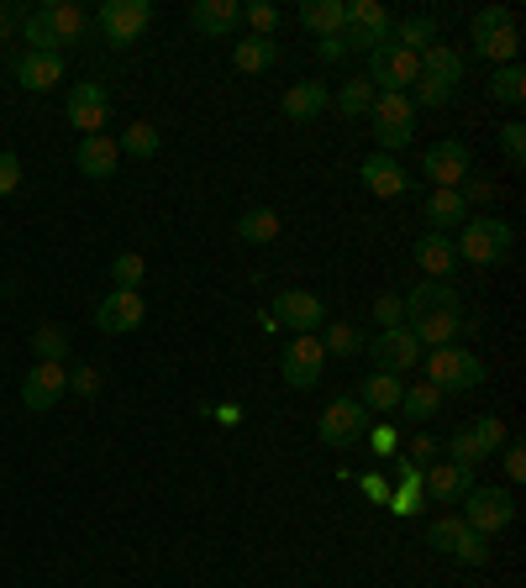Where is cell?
Listing matches in <instances>:
<instances>
[{
	"label": "cell",
	"mask_w": 526,
	"mask_h": 588,
	"mask_svg": "<svg viewBox=\"0 0 526 588\" xmlns=\"http://www.w3.org/2000/svg\"><path fill=\"white\" fill-rule=\"evenodd\" d=\"M511 221L505 215H469L463 226H458V263H474V268H495V263L511 258Z\"/></svg>",
	"instance_id": "1"
},
{
	"label": "cell",
	"mask_w": 526,
	"mask_h": 588,
	"mask_svg": "<svg viewBox=\"0 0 526 588\" xmlns=\"http://www.w3.org/2000/svg\"><path fill=\"white\" fill-rule=\"evenodd\" d=\"M427 546H431V552H442V557H453V563H469V567L490 563V536H479L463 515L427 520Z\"/></svg>",
	"instance_id": "2"
},
{
	"label": "cell",
	"mask_w": 526,
	"mask_h": 588,
	"mask_svg": "<svg viewBox=\"0 0 526 588\" xmlns=\"http://www.w3.org/2000/svg\"><path fill=\"white\" fill-rule=\"evenodd\" d=\"M484 378H490V368L474 353H463V347H437L427 357V384L437 395H474Z\"/></svg>",
	"instance_id": "3"
},
{
	"label": "cell",
	"mask_w": 526,
	"mask_h": 588,
	"mask_svg": "<svg viewBox=\"0 0 526 588\" xmlns=\"http://www.w3.org/2000/svg\"><path fill=\"white\" fill-rule=\"evenodd\" d=\"M369 126H374V137H380V153L406 147L410 132H416V106H410V95L380 90L374 95V106H369Z\"/></svg>",
	"instance_id": "4"
},
{
	"label": "cell",
	"mask_w": 526,
	"mask_h": 588,
	"mask_svg": "<svg viewBox=\"0 0 526 588\" xmlns=\"http://www.w3.org/2000/svg\"><path fill=\"white\" fill-rule=\"evenodd\" d=\"M369 410H363L353 395H337V400H327V410L316 415V436L327 442V447H353V442H363L369 436Z\"/></svg>",
	"instance_id": "5"
},
{
	"label": "cell",
	"mask_w": 526,
	"mask_h": 588,
	"mask_svg": "<svg viewBox=\"0 0 526 588\" xmlns=\"http://www.w3.org/2000/svg\"><path fill=\"white\" fill-rule=\"evenodd\" d=\"M458 504H463V520L479 536H495V531H505L516 520V495L511 489H469Z\"/></svg>",
	"instance_id": "6"
},
{
	"label": "cell",
	"mask_w": 526,
	"mask_h": 588,
	"mask_svg": "<svg viewBox=\"0 0 526 588\" xmlns=\"http://www.w3.org/2000/svg\"><path fill=\"white\" fill-rule=\"evenodd\" d=\"M96 22L117 47H132L153 26V0H106Z\"/></svg>",
	"instance_id": "7"
},
{
	"label": "cell",
	"mask_w": 526,
	"mask_h": 588,
	"mask_svg": "<svg viewBox=\"0 0 526 588\" xmlns=\"http://www.w3.org/2000/svg\"><path fill=\"white\" fill-rule=\"evenodd\" d=\"M416 79H421V58L416 53H406V47H395V43H380L369 53V85L406 95V85H416Z\"/></svg>",
	"instance_id": "8"
},
{
	"label": "cell",
	"mask_w": 526,
	"mask_h": 588,
	"mask_svg": "<svg viewBox=\"0 0 526 588\" xmlns=\"http://www.w3.org/2000/svg\"><path fill=\"white\" fill-rule=\"evenodd\" d=\"M363 347H369L380 374H395V378L410 374V368L421 363V342L410 336V326H390V331H380V336H369Z\"/></svg>",
	"instance_id": "9"
},
{
	"label": "cell",
	"mask_w": 526,
	"mask_h": 588,
	"mask_svg": "<svg viewBox=\"0 0 526 588\" xmlns=\"http://www.w3.org/2000/svg\"><path fill=\"white\" fill-rule=\"evenodd\" d=\"M421 174L431 179V189H458L474 174V168H469V142H458V137L431 142L427 153H421Z\"/></svg>",
	"instance_id": "10"
},
{
	"label": "cell",
	"mask_w": 526,
	"mask_h": 588,
	"mask_svg": "<svg viewBox=\"0 0 526 588\" xmlns=\"http://www.w3.org/2000/svg\"><path fill=\"white\" fill-rule=\"evenodd\" d=\"M111 95H106V85H96V79H85V85H74L69 90V126H79L85 137H106V126H111Z\"/></svg>",
	"instance_id": "11"
},
{
	"label": "cell",
	"mask_w": 526,
	"mask_h": 588,
	"mask_svg": "<svg viewBox=\"0 0 526 588\" xmlns=\"http://www.w3.org/2000/svg\"><path fill=\"white\" fill-rule=\"evenodd\" d=\"M274 321H285L295 336H316V331L327 326V306H321V295L311 289H285V295H274V310H269Z\"/></svg>",
	"instance_id": "12"
},
{
	"label": "cell",
	"mask_w": 526,
	"mask_h": 588,
	"mask_svg": "<svg viewBox=\"0 0 526 588\" xmlns=\"http://www.w3.org/2000/svg\"><path fill=\"white\" fill-rule=\"evenodd\" d=\"M280 374H285L289 389H316L321 374H327V347H321V336H295V342L285 347Z\"/></svg>",
	"instance_id": "13"
},
{
	"label": "cell",
	"mask_w": 526,
	"mask_h": 588,
	"mask_svg": "<svg viewBox=\"0 0 526 588\" xmlns=\"http://www.w3.org/2000/svg\"><path fill=\"white\" fill-rule=\"evenodd\" d=\"M143 321H147V306L138 289H111L96 306V326L106 331V336H127V331H138Z\"/></svg>",
	"instance_id": "14"
},
{
	"label": "cell",
	"mask_w": 526,
	"mask_h": 588,
	"mask_svg": "<svg viewBox=\"0 0 526 588\" xmlns=\"http://www.w3.org/2000/svg\"><path fill=\"white\" fill-rule=\"evenodd\" d=\"M359 179L369 195H380V200H401L410 189V168L395 158V153H369L359 164Z\"/></svg>",
	"instance_id": "15"
},
{
	"label": "cell",
	"mask_w": 526,
	"mask_h": 588,
	"mask_svg": "<svg viewBox=\"0 0 526 588\" xmlns=\"http://www.w3.org/2000/svg\"><path fill=\"white\" fill-rule=\"evenodd\" d=\"M64 395H69V368L64 363H32V374L22 378L26 410H53Z\"/></svg>",
	"instance_id": "16"
},
{
	"label": "cell",
	"mask_w": 526,
	"mask_h": 588,
	"mask_svg": "<svg viewBox=\"0 0 526 588\" xmlns=\"http://www.w3.org/2000/svg\"><path fill=\"white\" fill-rule=\"evenodd\" d=\"M474 489V468H458V463H431L421 473V495L427 504H458V499Z\"/></svg>",
	"instance_id": "17"
},
{
	"label": "cell",
	"mask_w": 526,
	"mask_h": 588,
	"mask_svg": "<svg viewBox=\"0 0 526 588\" xmlns=\"http://www.w3.org/2000/svg\"><path fill=\"white\" fill-rule=\"evenodd\" d=\"M395 463V489H390V499H384V510L390 515H421L427 510V495H421V468L410 463V457H390Z\"/></svg>",
	"instance_id": "18"
},
{
	"label": "cell",
	"mask_w": 526,
	"mask_h": 588,
	"mask_svg": "<svg viewBox=\"0 0 526 588\" xmlns=\"http://www.w3.org/2000/svg\"><path fill=\"white\" fill-rule=\"evenodd\" d=\"M401 300H406V321H416V315H448V310H463V300H458V289L448 279L416 284V289L401 295Z\"/></svg>",
	"instance_id": "19"
},
{
	"label": "cell",
	"mask_w": 526,
	"mask_h": 588,
	"mask_svg": "<svg viewBox=\"0 0 526 588\" xmlns=\"http://www.w3.org/2000/svg\"><path fill=\"white\" fill-rule=\"evenodd\" d=\"M190 26L206 37H232L242 26V0H195L190 5Z\"/></svg>",
	"instance_id": "20"
},
{
	"label": "cell",
	"mask_w": 526,
	"mask_h": 588,
	"mask_svg": "<svg viewBox=\"0 0 526 588\" xmlns=\"http://www.w3.org/2000/svg\"><path fill=\"white\" fill-rule=\"evenodd\" d=\"M17 85L32 95L64 85V53H22V58H17Z\"/></svg>",
	"instance_id": "21"
},
{
	"label": "cell",
	"mask_w": 526,
	"mask_h": 588,
	"mask_svg": "<svg viewBox=\"0 0 526 588\" xmlns=\"http://www.w3.org/2000/svg\"><path fill=\"white\" fill-rule=\"evenodd\" d=\"M416 263L427 268V279H448L453 284V268H458V247H453V236H442V232H427L416 247Z\"/></svg>",
	"instance_id": "22"
},
{
	"label": "cell",
	"mask_w": 526,
	"mask_h": 588,
	"mask_svg": "<svg viewBox=\"0 0 526 588\" xmlns=\"http://www.w3.org/2000/svg\"><path fill=\"white\" fill-rule=\"evenodd\" d=\"M117 164H121L117 137H85L79 142V153H74V168H79L85 179H111Z\"/></svg>",
	"instance_id": "23"
},
{
	"label": "cell",
	"mask_w": 526,
	"mask_h": 588,
	"mask_svg": "<svg viewBox=\"0 0 526 588\" xmlns=\"http://www.w3.org/2000/svg\"><path fill=\"white\" fill-rule=\"evenodd\" d=\"M401 395H406V384L395 374H380V368H374V374L363 378V389L353 400H359L369 415H390V410H401Z\"/></svg>",
	"instance_id": "24"
},
{
	"label": "cell",
	"mask_w": 526,
	"mask_h": 588,
	"mask_svg": "<svg viewBox=\"0 0 526 588\" xmlns=\"http://www.w3.org/2000/svg\"><path fill=\"white\" fill-rule=\"evenodd\" d=\"M406 326L421 347L437 353V347H453V336L469 326V321H463V310H448V315H416V321H406Z\"/></svg>",
	"instance_id": "25"
},
{
	"label": "cell",
	"mask_w": 526,
	"mask_h": 588,
	"mask_svg": "<svg viewBox=\"0 0 526 588\" xmlns=\"http://www.w3.org/2000/svg\"><path fill=\"white\" fill-rule=\"evenodd\" d=\"M427 226L431 232H442V236H453V226H463L469 221V206H463V195L458 189H431L427 195Z\"/></svg>",
	"instance_id": "26"
},
{
	"label": "cell",
	"mask_w": 526,
	"mask_h": 588,
	"mask_svg": "<svg viewBox=\"0 0 526 588\" xmlns=\"http://www.w3.org/2000/svg\"><path fill=\"white\" fill-rule=\"evenodd\" d=\"M421 58V79H442V85H463V53H453L448 43H431L416 53Z\"/></svg>",
	"instance_id": "27"
},
{
	"label": "cell",
	"mask_w": 526,
	"mask_h": 588,
	"mask_svg": "<svg viewBox=\"0 0 526 588\" xmlns=\"http://www.w3.org/2000/svg\"><path fill=\"white\" fill-rule=\"evenodd\" d=\"M321 111H327V85L300 79V85H289L285 90V117L289 121H300V126H306V121H316Z\"/></svg>",
	"instance_id": "28"
},
{
	"label": "cell",
	"mask_w": 526,
	"mask_h": 588,
	"mask_svg": "<svg viewBox=\"0 0 526 588\" xmlns=\"http://www.w3.org/2000/svg\"><path fill=\"white\" fill-rule=\"evenodd\" d=\"M342 11H348V22L342 26H359V32H369V37L390 43V11H384L380 0H342Z\"/></svg>",
	"instance_id": "29"
},
{
	"label": "cell",
	"mask_w": 526,
	"mask_h": 588,
	"mask_svg": "<svg viewBox=\"0 0 526 588\" xmlns=\"http://www.w3.org/2000/svg\"><path fill=\"white\" fill-rule=\"evenodd\" d=\"M232 64H238L242 74H263L280 64V43L274 37H242L238 47H232Z\"/></svg>",
	"instance_id": "30"
},
{
	"label": "cell",
	"mask_w": 526,
	"mask_h": 588,
	"mask_svg": "<svg viewBox=\"0 0 526 588\" xmlns=\"http://www.w3.org/2000/svg\"><path fill=\"white\" fill-rule=\"evenodd\" d=\"M280 226H285V221H280V211H274V206H253V211L238 215V236H242V242H253V247L274 242V236H280Z\"/></svg>",
	"instance_id": "31"
},
{
	"label": "cell",
	"mask_w": 526,
	"mask_h": 588,
	"mask_svg": "<svg viewBox=\"0 0 526 588\" xmlns=\"http://www.w3.org/2000/svg\"><path fill=\"white\" fill-rule=\"evenodd\" d=\"M300 22L311 26L316 37H337L342 22H348V11H342V0H306V5H300Z\"/></svg>",
	"instance_id": "32"
},
{
	"label": "cell",
	"mask_w": 526,
	"mask_h": 588,
	"mask_svg": "<svg viewBox=\"0 0 526 588\" xmlns=\"http://www.w3.org/2000/svg\"><path fill=\"white\" fill-rule=\"evenodd\" d=\"M437 410H442V395H437L431 384H410L406 395H401V415H406L410 425L437 421Z\"/></svg>",
	"instance_id": "33"
},
{
	"label": "cell",
	"mask_w": 526,
	"mask_h": 588,
	"mask_svg": "<svg viewBox=\"0 0 526 588\" xmlns=\"http://www.w3.org/2000/svg\"><path fill=\"white\" fill-rule=\"evenodd\" d=\"M43 11H48L58 47H64V43H79V37H85V11H79V5H69V0H48Z\"/></svg>",
	"instance_id": "34"
},
{
	"label": "cell",
	"mask_w": 526,
	"mask_h": 588,
	"mask_svg": "<svg viewBox=\"0 0 526 588\" xmlns=\"http://www.w3.org/2000/svg\"><path fill=\"white\" fill-rule=\"evenodd\" d=\"M158 126H153V121H132V126H127V132H121V158H158Z\"/></svg>",
	"instance_id": "35"
},
{
	"label": "cell",
	"mask_w": 526,
	"mask_h": 588,
	"mask_svg": "<svg viewBox=\"0 0 526 588\" xmlns=\"http://www.w3.org/2000/svg\"><path fill=\"white\" fill-rule=\"evenodd\" d=\"M395 32V47H406V53H421V47L437 43V22L431 16H406V22H390Z\"/></svg>",
	"instance_id": "36"
},
{
	"label": "cell",
	"mask_w": 526,
	"mask_h": 588,
	"mask_svg": "<svg viewBox=\"0 0 526 588\" xmlns=\"http://www.w3.org/2000/svg\"><path fill=\"white\" fill-rule=\"evenodd\" d=\"M490 100H501V106H522L526 100V69L522 64H505V69L490 74Z\"/></svg>",
	"instance_id": "37"
},
{
	"label": "cell",
	"mask_w": 526,
	"mask_h": 588,
	"mask_svg": "<svg viewBox=\"0 0 526 588\" xmlns=\"http://www.w3.org/2000/svg\"><path fill=\"white\" fill-rule=\"evenodd\" d=\"M22 37H26V53H64L58 37H53V22H48V11H43V5L22 16Z\"/></svg>",
	"instance_id": "38"
},
{
	"label": "cell",
	"mask_w": 526,
	"mask_h": 588,
	"mask_svg": "<svg viewBox=\"0 0 526 588\" xmlns=\"http://www.w3.org/2000/svg\"><path fill=\"white\" fill-rule=\"evenodd\" d=\"M474 53L484 58V64H495V69H505L516 53H522V32L516 26H505V32H495V37H484V43H474Z\"/></svg>",
	"instance_id": "39"
},
{
	"label": "cell",
	"mask_w": 526,
	"mask_h": 588,
	"mask_svg": "<svg viewBox=\"0 0 526 588\" xmlns=\"http://www.w3.org/2000/svg\"><path fill=\"white\" fill-rule=\"evenodd\" d=\"M374 85H369V74H359V79H348L342 90H337V111L342 117H369V106H374Z\"/></svg>",
	"instance_id": "40"
},
{
	"label": "cell",
	"mask_w": 526,
	"mask_h": 588,
	"mask_svg": "<svg viewBox=\"0 0 526 588\" xmlns=\"http://www.w3.org/2000/svg\"><path fill=\"white\" fill-rule=\"evenodd\" d=\"M327 336H321V347H327V357H359L363 353V336L359 326H348V321H337V326H321Z\"/></svg>",
	"instance_id": "41"
},
{
	"label": "cell",
	"mask_w": 526,
	"mask_h": 588,
	"mask_svg": "<svg viewBox=\"0 0 526 588\" xmlns=\"http://www.w3.org/2000/svg\"><path fill=\"white\" fill-rule=\"evenodd\" d=\"M448 457H453L458 468H479V463H490V452L479 447L474 425H458L453 436H448Z\"/></svg>",
	"instance_id": "42"
},
{
	"label": "cell",
	"mask_w": 526,
	"mask_h": 588,
	"mask_svg": "<svg viewBox=\"0 0 526 588\" xmlns=\"http://www.w3.org/2000/svg\"><path fill=\"white\" fill-rule=\"evenodd\" d=\"M32 353H37V363H64V353H69V326H37Z\"/></svg>",
	"instance_id": "43"
},
{
	"label": "cell",
	"mask_w": 526,
	"mask_h": 588,
	"mask_svg": "<svg viewBox=\"0 0 526 588\" xmlns=\"http://www.w3.org/2000/svg\"><path fill=\"white\" fill-rule=\"evenodd\" d=\"M453 100H458V90L442 85V79H416V85H410V106H416V111H421V106L437 111V106H453Z\"/></svg>",
	"instance_id": "44"
},
{
	"label": "cell",
	"mask_w": 526,
	"mask_h": 588,
	"mask_svg": "<svg viewBox=\"0 0 526 588\" xmlns=\"http://www.w3.org/2000/svg\"><path fill=\"white\" fill-rule=\"evenodd\" d=\"M143 279H147L143 253H117V258H111V284H117V289H143Z\"/></svg>",
	"instance_id": "45"
},
{
	"label": "cell",
	"mask_w": 526,
	"mask_h": 588,
	"mask_svg": "<svg viewBox=\"0 0 526 588\" xmlns=\"http://www.w3.org/2000/svg\"><path fill=\"white\" fill-rule=\"evenodd\" d=\"M505 26H516L511 5H484V11H474V43L495 37V32H505Z\"/></svg>",
	"instance_id": "46"
},
{
	"label": "cell",
	"mask_w": 526,
	"mask_h": 588,
	"mask_svg": "<svg viewBox=\"0 0 526 588\" xmlns=\"http://www.w3.org/2000/svg\"><path fill=\"white\" fill-rule=\"evenodd\" d=\"M242 22L253 26V37H274V26H280V11H274L269 0H248V5H242Z\"/></svg>",
	"instance_id": "47"
},
{
	"label": "cell",
	"mask_w": 526,
	"mask_h": 588,
	"mask_svg": "<svg viewBox=\"0 0 526 588\" xmlns=\"http://www.w3.org/2000/svg\"><path fill=\"white\" fill-rule=\"evenodd\" d=\"M474 436H479V447L495 457V452L505 447V421H501V415H479V421H474Z\"/></svg>",
	"instance_id": "48"
},
{
	"label": "cell",
	"mask_w": 526,
	"mask_h": 588,
	"mask_svg": "<svg viewBox=\"0 0 526 588\" xmlns=\"http://www.w3.org/2000/svg\"><path fill=\"white\" fill-rule=\"evenodd\" d=\"M501 147H505V158H511V168L526 164V126L522 121H505L501 126Z\"/></svg>",
	"instance_id": "49"
},
{
	"label": "cell",
	"mask_w": 526,
	"mask_h": 588,
	"mask_svg": "<svg viewBox=\"0 0 526 588\" xmlns=\"http://www.w3.org/2000/svg\"><path fill=\"white\" fill-rule=\"evenodd\" d=\"M374 321H380V331L406 326V300H401V295H380V300H374Z\"/></svg>",
	"instance_id": "50"
},
{
	"label": "cell",
	"mask_w": 526,
	"mask_h": 588,
	"mask_svg": "<svg viewBox=\"0 0 526 588\" xmlns=\"http://www.w3.org/2000/svg\"><path fill=\"white\" fill-rule=\"evenodd\" d=\"M17 185H22V158L6 147L0 153V195H17Z\"/></svg>",
	"instance_id": "51"
},
{
	"label": "cell",
	"mask_w": 526,
	"mask_h": 588,
	"mask_svg": "<svg viewBox=\"0 0 526 588\" xmlns=\"http://www.w3.org/2000/svg\"><path fill=\"white\" fill-rule=\"evenodd\" d=\"M369 442H374V452H380V457H395V447H401V431H395V425H369Z\"/></svg>",
	"instance_id": "52"
},
{
	"label": "cell",
	"mask_w": 526,
	"mask_h": 588,
	"mask_svg": "<svg viewBox=\"0 0 526 588\" xmlns=\"http://www.w3.org/2000/svg\"><path fill=\"white\" fill-rule=\"evenodd\" d=\"M458 195H463V206H484V200H495V185L490 179H463Z\"/></svg>",
	"instance_id": "53"
},
{
	"label": "cell",
	"mask_w": 526,
	"mask_h": 588,
	"mask_svg": "<svg viewBox=\"0 0 526 588\" xmlns=\"http://www.w3.org/2000/svg\"><path fill=\"white\" fill-rule=\"evenodd\" d=\"M437 452H442V442H437L431 431H416V436H410V463H431Z\"/></svg>",
	"instance_id": "54"
},
{
	"label": "cell",
	"mask_w": 526,
	"mask_h": 588,
	"mask_svg": "<svg viewBox=\"0 0 526 588\" xmlns=\"http://www.w3.org/2000/svg\"><path fill=\"white\" fill-rule=\"evenodd\" d=\"M69 389H74V395H85V400H96V395H100V374H96V368H74Z\"/></svg>",
	"instance_id": "55"
},
{
	"label": "cell",
	"mask_w": 526,
	"mask_h": 588,
	"mask_svg": "<svg viewBox=\"0 0 526 588\" xmlns=\"http://www.w3.org/2000/svg\"><path fill=\"white\" fill-rule=\"evenodd\" d=\"M505 478H511V484H522L526 478V447L522 442H505Z\"/></svg>",
	"instance_id": "56"
},
{
	"label": "cell",
	"mask_w": 526,
	"mask_h": 588,
	"mask_svg": "<svg viewBox=\"0 0 526 588\" xmlns=\"http://www.w3.org/2000/svg\"><path fill=\"white\" fill-rule=\"evenodd\" d=\"M359 489H363L369 499H374V504H384V499H390V484H384L380 473H363V478H359Z\"/></svg>",
	"instance_id": "57"
},
{
	"label": "cell",
	"mask_w": 526,
	"mask_h": 588,
	"mask_svg": "<svg viewBox=\"0 0 526 588\" xmlns=\"http://www.w3.org/2000/svg\"><path fill=\"white\" fill-rule=\"evenodd\" d=\"M342 53H348V47H342V37H316V58H321V64H337Z\"/></svg>",
	"instance_id": "58"
},
{
	"label": "cell",
	"mask_w": 526,
	"mask_h": 588,
	"mask_svg": "<svg viewBox=\"0 0 526 588\" xmlns=\"http://www.w3.org/2000/svg\"><path fill=\"white\" fill-rule=\"evenodd\" d=\"M26 11H17V5H0V37H11V26L22 22Z\"/></svg>",
	"instance_id": "59"
},
{
	"label": "cell",
	"mask_w": 526,
	"mask_h": 588,
	"mask_svg": "<svg viewBox=\"0 0 526 588\" xmlns=\"http://www.w3.org/2000/svg\"><path fill=\"white\" fill-rule=\"evenodd\" d=\"M238 421H242V410H238L232 400H227V404H216V425H238Z\"/></svg>",
	"instance_id": "60"
}]
</instances>
